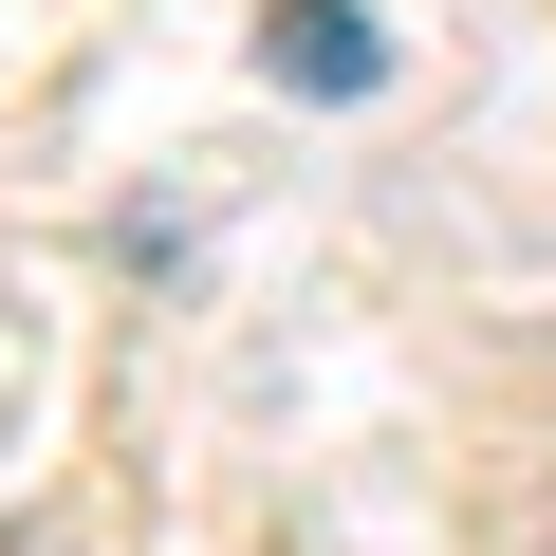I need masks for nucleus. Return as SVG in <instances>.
<instances>
[{"mask_svg":"<svg viewBox=\"0 0 556 556\" xmlns=\"http://www.w3.org/2000/svg\"><path fill=\"white\" fill-rule=\"evenodd\" d=\"M260 75L316 93V112H353V93H390V38H371V0H278V20H260Z\"/></svg>","mask_w":556,"mask_h":556,"instance_id":"nucleus-1","label":"nucleus"}]
</instances>
